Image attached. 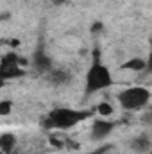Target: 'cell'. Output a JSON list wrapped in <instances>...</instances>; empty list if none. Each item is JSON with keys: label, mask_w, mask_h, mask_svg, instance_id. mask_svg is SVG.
<instances>
[{"label": "cell", "mask_w": 152, "mask_h": 154, "mask_svg": "<svg viewBox=\"0 0 152 154\" xmlns=\"http://www.w3.org/2000/svg\"><path fill=\"white\" fill-rule=\"evenodd\" d=\"M95 109H77L66 106H56L41 118V125L47 131H68L84 120H91Z\"/></svg>", "instance_id": "1"}, {"label": "cell", "mask_w": 152, "mask_h": 154, "mask_svg": "<svg viewBox=\"0 0 152 154\" xmlns=\"http://www.w3.org/2000/svg\"><path fill=\"white\" fill-rule=\"evenodd\" d=\"M114 84V77L109 70L108 65L102 63L100 59V50L95 48L93 50V59L84 74V95H95L99 91H104L108 88H111Z\"/></svg>", "instance_id": "2"}, {"label": "cell", "mask_w": 152, "mask_h": 154, "mask_svg": "<svg viewBox=\"0 0 152 154\" xmlns=\"http://www.w3.org/2000/svg\"><path fill=\"white\" fill-rule=\"evenodd\" d=\"M150 99H152L150 90L145 88V86H129V88H123L122 91H118V95H116V100H118L120 108L125 109V111L145 109L149 106Z\"/></svg>", "instance_id": "3"}, {"label": "cell", "mask_w": 152, "mask_h": 154, "mask_svg": "<svg viewBox=\"0 0 152 154\" xmlns=\"http://www.w3.org/2000/svg\"><path fill=\"white\" fill-rule=\"evenodd\" d=\"M22 59L14 54V52H9V54H4L2 56V65H0V77L2 79H14V77H22L25 74V70L20 66L23 63H20Z\"/></svg>", "instance_id": "4"}, {"label": "cell", "mask_w": 152, "mask_h": 154, "mask_svg": "<svg viewBox=\"0 0 152 154\" xmlns=\"http://www.w3.org/2000/svg\"><path fill=\"white\" fill-rule=\"evenodd\" d=\"M116 127V122L111 120V116H99V118H93L91 122V140L93 142H100L104 138H108Z\"/></svg>", "instance_id": "5"}, {"label": "cell", "mask_w": 152, "mask_h": 154, "mask_svg": "<svg viewBox=\"0 0 152 154\" xmlns=\"http://www.w3.org/2000/svg\"><path fill=\"white\" fill-rule=\"evenodd\" d=\"M32 66H34V70L38 74H45V75L54 68L52 66V59L48 57V54L43 48H38L34 52V56H32Z\"/></svg>", "instance_id": "6"}, {"label": "cell", "mask_w": 152, "mask_h": 154, "mask_svg": "<svg viewBox=\"0 0 152 154\" xmlns=\"http://www.w3.org/2000/svg\"><path fill=\"white\" fill-rule=\"evenodd\" d=\"M47 81L54 86H65L72 81V74L66 72L65 68H52L48 74H47Z\"/></svg>", "instance_id": "7"}, {"label": "cell", "mask_w": 152, "mask_h": 154, "mask_svg": "<svg viewBox=\"0 0 152 154\" xmlns=\"http://www.w3.org/2000/svg\"><path fill=\"white\" fill-rule=\"evenodd\" d=\"M131 149L134 152H149L152 149V142L147 134H138L131 140Z\"/></svg>", "instance_id": "8"}, {"label": "cell", "mask_w": 152, "mask_h": 154, "mask_svg": "<svg viewBox=\"0 0 152 154\" xmlns=\"http://www.w3.org/2000/svg\"><path fill=\"white\" fill-rule=\"evenodd\" d=\"M120 68H122V70H129V72L140 74V72H145L147 61H145V57H129L125 63H122Z\"/></svg>", "instance_id": "9"}, {"label": "cell", "mask_w": 152, "mask_h": 154, "mask_svg": "<svg viewBox=\"0 0 152 154\" xmlns=\"http://www.w3.org/2000/svg\"><path fill=\"white\" fill-rule=\"evenodd\" d=\"M16 149V136L13 133L0 134V151L2 154H13Z\"/></svg>", "instance_id": "10"}, {"label": "cell", "mask_w": 152, "mask_h": 154, "mask_svg": "<svg viewBox=\"0 0 152 154\" xmlns=\"http://www.w3.org/2000/svg\"><path fill=\"white\" fill-rule=\"evenodd\" d=\"M95 111H97V115L99 116H109L113 115V111H114V108L109 104V102H100L97 108H95Z\"/></svg>", "instance_id": "11"}, {"label": "cell", "mask_w": 152, "mask_h": 154, "mask_svg": "<svg viewBox=\"0 0 152 154\" xmlns=\"http://www.w3.org/2000/svg\"><path fill=\"white\" fill-rule=\"evenodd\" d=\"M11 109H13V102H11V100H7V99H4V100L0 102V115L7 116L9 113H11Z\"/></svg>", "instance_id": "12"}, {"label": "cell", "mask_w": 152, "mask_h": 154, "mask_svg": "<svg viewBox=\"0 0 152 154\" xmlns=\"http://www.w3.org/2000/svg\"><path fill=\"white\" fill-rule=\"evenodd\" d=\"M145 61H147L145 74H152V47H150V50H149V54H147V57H145Z\"/></svg>", "instance_id": "13"}, {"label": "cell", "mask_w": 152, "mask_h": 154, "mask_svg": "<svg viewBox=\"0 0 152 154\" xmlns=\"http://www.w3.org/2000/svg\"><path fill=\"white\" fill-rule=\"evenodd\" d=\"M102 29H104V25H102L100 22H97V23H95V25L91 27V32L95 34V32H99V31H102Z\"/></svg>", "instance_id": "14"}, {"label": "cell", "mask_w": 152, "mask_h": 154, "mask_svg": "<svg viewBox=\"0 0 152 154\" xmlns=\"http://www.w3.org/2000/svg\"><path fill=\"white\" fill-rule=\"evenodd\" d=\"M52 2H54V4H57V5H59V4H63V2H66V0H52Z\"/></svg>", "instance_id": "15"}]
</instances>
